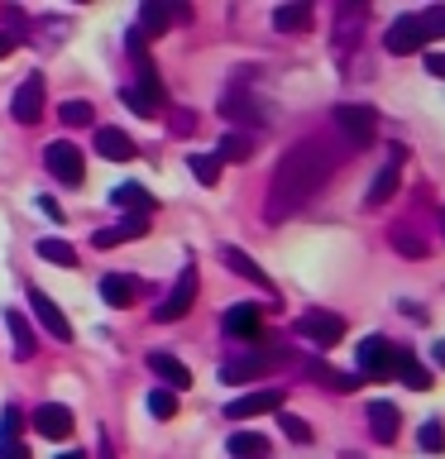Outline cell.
<instances>
[{
    "label": "cell",
    "mask_w": 445,
    "mask_h": 459,
    "mask_svg": "<svg viewBox=\"0 0 445 459\" xmlns=\"http://www.w3.org/2000/svg\"><path fill=\"white\" fill-rule=\"evenodd\" d=\"M135 292H139V287L129 278H120V273H106V278H100V297H106V307H129Z\"/></svg>",
    "instance_id": "484cf974"
},
{
    "label": "cell",
    "mask_w": 445,
    "mask_h": 459,
    "mask_svg": "<svg viewBox=\"0 0 445 459\" xmlns=\"http://www.w3.org/2000/svg\"><path fill=\"white\" fill-rule=\"evenodd\" d=\"M20 430H24V411L20 407H5V411H0V440H20Z\"/></svg>",
    "instance_id": "d6a6232c"
},
{
    "label": "cell",
    "mask_w": 445,
    "mask_h": 459,
    "mask_svg": "<svg viewBox=\"0 0 445 459\" xmlns=\"http://www.w3.org/2000/svg\"><path fill=\"white\" fill-rule=\"evenodd\" d=\"M92 244H96V249H115V244H125V230H120V225H110V230H96V235H92Z\"/></svg>",
    "instance_id": "74e56055"
},
{
    "label": "cell",
    "mask_w": 445,
    "mask_h": 459,
    "mask_svg": "<svg viewBox=\"0 0 445 459\" xmlns=\"http://www.w3.org/2000/svg\"><path fill=\"white\" fill-rule=\"evenodd\" d=\"M149 368L168 383V393H182V387H192V373H187V364H182V359H172V354H163V350L149 354Z\"/></svg>",
    "instance_id": "9a60e30c"
},
{
    "label": "cell",
    "mask_w": 445,
    "mask_h": 459,
    "mask_svg": "<svg viewBox=\"0 0 445 459\" xmlns=\"http://www.w3.org/2000/svg\"><path fill=\"white\" fill-rule=\"evenodd\" d=\"M431 354H436V364L445 368V344H436V350H431Z\"/></svg>",
    "instance_id": "ee69618b"
},
{
    "label": "cell",
    "mask_w": 445,
    "mask_h": 459,
    "mask_svg": "<svg viewBox=\"0 0 445 459\" xmlns=\"http://www.w3.org/2000/svg\"><path fill=\"white\" fill-rule=\"evenodd\" d=\"M34 254L48 258V264H57V268H77V249H72L67 239H39Z\"/></svg>",
    "instance_id": "4316f807"
},
{
    "label": "cell",
    "mask_w": 445,
    "mask_h": 459,
    "mask_svg": "<svg viewBox=\"0 0 445 459\" xmlns=\"http://www.w3.org/2000/svg\"><path fill=\"white\" fill-rule=\"evenodd\" d=\"M110 201H115L120 211H129V215H144V221H149V215H153V206H158V201L149 196V186H139V182H125V186H115V192H110Z\"/></svg>",
    "instance_id": "2e32d148"
},
{
    "label": "cell",
    "mask_w": 445,
    "mask_h": 459,
    "mask_svg": "<svg viewBox=\"0 0 445 459\" xmlns=\"http://www.w3.org/2000/svg\"><path fill=\"white\" fill-rule=\"evenodd\" d=\"M388 153H393V158H388V163H383V172H379V178H373L369 196H364L369 206H383V201L397 192V178H402V158H407V149H402V143H393V149H388Z\"/></svg>",
    "instance_id": "7c38bea8"
},
{
    "label": "cell",
    "mask_w": 445,
    "mask_h": 459,
    "mask_svg": "<svg viewBox=\"0 0 445 459\" xmlns=\"http://www.w3.org/2000/svg\"><path fill=\"white\" fill-rule=\"evenodd\" d=\"M192 307H196V268L187 264V268L178 273V282H172V292L163 297V307L153 311V321H168V325H172V321H182Z\"/></svg>",
    "instance_id": "277c9868"
},
{
    "label": "cell",
    "mask_w": 445,
    "mask_h": 459,
    "mask_svg": "<svg viewBox=\"0 0 445 459\" xmlns=\"http://www.w3.org/2000/svg\"><path fill=\"white\" fill-rule=\"evenodd\" d=\"M29 307H34V316H39V325L43 330H48V335L53 340H72V321H67V316H63V307H57V301L48 297V292H39V287H34V292H29Z\"/></svg>",
    "instance_id": "30bf717a"
},
{
    "label": "cell",
    "mask_w": 445,
    "mask_h": 459,
    "mask_svg": "<svg viewBox=\"0 0 445 459\" xmlns=\"http://www.w3.org/2000/svg\"><path fill=\"white\" fill-rule=\"evenodd\" d=\"M307 24H311V5H307V0H287V5L273 10V29H278V34H301Z\"/></svg>",
    "instance_id": "44dd1931"
},
{
    "label": "cell",
    "mask_w": 445,
    "mask_h": 459,
    "mask_svg": "<svg viewBox=\"0 0 445 459\" xmlns=\"http://www.w3.org/2000/svg\"><path fill=\"white\" fill-rule=\"evenodd\" d=\"M225 115L249 120V125H268V120H273V110L264 106V100H254L249 91H230V96H225Z\"/></svg>",
    "instance_id": "d6986e66"
},
{
    "label": "cell",
    "mask_w": 445,
    "mask_h": 459,
    "mask_svg": "<svg viewBox=\"0 0 445 459\" xmlns=\"http://www.w3.org/2000/svg\"><path fill=\"white\" fill-rule=\"evenodd\" d=\"M369 430H373V440L379 445H393L397 440V430H402V411L393 407V402H369Z\"/></svg>",
    "instance_id": "5bb4252c"
},
{
    "label": "cell",
    "mask_w": 445,
    "mask_h": 459,
    "mask_svg": "<svg viewBox=\"0 0 445 459\" xmlns=\"http://www.w3.org/2000/svg\"><path fill=\"white\" fill-rule=\"evenodd\" d=\"M230 455L235 459H268V436H258V430H235L230 436Z\"/></svg>",
    "instance_id": "cb8c5ba5"
},
{
    "label": "cell",
    "mask_w": 445,
    "mask_h": 459,
    "mask_svg": "<svg viewBox=\"0 0 445 459\" xmlns=\"http://www.w3.org/2000/svg\"><path fill=\"white\" fill-rule=\"evenodd\" d=\"M278 350H254V354H240V359H230V364L221 368V378L225 383H249V378H264V373L278 364Z\"/></svg>",
    "instance_id": "9c48e42d"
},
{
    "label": "cell",
    "mask_w": 445,
    "mask_h": 459,
    "mask_svg": "<svg viewBox=\"0 0 445 459\" xmlns=\"http://www.w3.org/2000/svg\"><path fill=\"white\" fill-rule=\"evenodd\" d=\"M283 387H254V393H244V397H235L225 407V416L230 421H249V416H264V411H278L283 407Z\"/></svg>",
    "instance_id": "52a82bcc"
},
{
    "label": "cell",
    "mask_w": 445,
    "mask_h": 459,
    "mask_svg": "<svg viewBox=\"0 0 445 459\" xmlns=\"http://www.w3.org/2000/svg\"><path fill=\"white\" fill-rule=\"evenodd\" d=\"M10 53H14V39H10V34H0V57H10Z\"/></svg>",
    "instance_id": "7bdbcfd3"
},
{
    "label": "cell",
    "mask_w": 445,
    "mask_h": 459,
    "mask_svg": "<svg viewBox=\"0 0 445 459\" xmlns=\"http://www.w3.org/2000/svg\"><path fill=\"white\" fill-rule=\"evenodd\" d=\"M120 106H129V110H135V115H144V120H153V110L144 106V100H139L135 91H129V86H120Z\"/></svg>",
    "instance_id": "f35d334b"
},
{
    "label": "cell",
    "mask_w": 445,
    "mask_h": 459,
    "mask_svg": "<svg viewBox=\"0 0 445 459\" xmlns=\"http://www.w3.org/2000/svg\"><path fill=\"white\" fill-rule=\"evenodd\" d=\"M336 129L345 134L350 149H364V143L373 139V129H379V110L373 106H350V100H345V106H336Z\"/></svg>",
    "instance_id": "7a4b0ae2"
},
{
    "label": "cell",
    "mask_w": 445,
    "mask_h": 459,
    "mask_svg": "<svg viewBox=\"0 0 445 459\" xmlns=\"http://www.w3.org/2000/svg\"><path fill=\"white\" fill-rule=\"evenodd\" d=\"M57 459H86L82 450H67V455H57Z\"/></svg>",
    "instance_id": "f6af8a7d"
},
{
    "label": "cell",
    "mask_w": 445,
    "mask_h": 459,
    "mask_svg": "<svg viewBox=\"0 0 445 459\" xmlns=\"http://www.w3.org/2000/svg\"><path fill=\"white\" fill-rule=\"evenodd\" d=\"M340 158L345 153L326 139H301L297 149H287L278 158V168H273V178H268L264 221H287V215H297L330 182V172L340 168Z\"/></svg>",
    "instance_id": "6da1fadb"
},
{
    "label": "cell",
    "mask_w": 445,
    "mask_h": 459,
    "mask_svg": "<svg viewBox=\"0 0 445 459\" xmlns=\"http://www.w3.org/2000/svg\"><path fill=\"white\" fill-rule=\"evenodd\" d=\"M149 411L158 416V421H172V416H178V393H168V387H153V393H149Z\"/></svg>",
    "instance_id": "4dcf8cb0"
},
{
    "label": "cell",
    "mask_w": 445,
    "mask_h": 459,
    "mask_svg": "<svg viewBox=\"0 0 445 459\" xmlns=\"http://www.w3.org/2000/svg\"><path fill=\"white\" fill-rule=\"evenodd\" d=\"M388 373H397V378L407 383L412 393H426V387H431V368L416 364L412 350H397V354H393V368H388Z\"/></svg>",
    "instance_id": "ac0fdd59"
},
{
    "label": "cell",
    "mask_w": 445,
    "mask_h": 459,
    "mask_svg": "<svg viewBox=\"0 0 445 459\" xmlns=\"http://www.w3.org/2000/svg\"><path fill=\"white\" fill-rule=\"evenodd\" d=\"M34 430L43 440H67L72 436V411L63 407V402H43V407L34 411Z\"/></svg>",
    "instance_id": "4fadbf2b"
},
{
    "label": "cell",
    "mask_w": 445,
    "mask_h": 459,
    "mask_svg": "<svg viewBox=\"0 0 445 459\" xmlns=\"http://www.w3.org/2000/svg\"><path fill=\"white\" fill-rule=\"evenodd\" d=\"M297 335L307 344H316V350H330V344L345 340V316H336V311H307V316H297Z\"/></svg>",
    "instance_id": "3957f363"
},
{
    "label": "cell",
    "mask_w": 445,
    "mask_h": 459,
    "mask_svg": "<svg viewBox=\"0 0 445 459\" xmlns=\"http://www.w3.org/2000/svg\"><path fill=\"white\" fill-rule=\"evenodd\" d=\"M39 206L53 215V221H63V206H57V201H48V196H39Z\"/></svg>",
    "instance_id": "b9f144b4"
},
{
    "label": "cell",
    "mask_w": 445,
    "mask_h": 459,
    "mask_svg": "<svg viewBox=\"0 0 445 459\" xmlns=\"http://www.w3.org/2000/svg\"><path fill=\"white\" fill-rule=\"evenodd\" d=\"M249 153H254V134H225L215 158H225V163H244Z\"/></svg>",
    "instance_id": "83f0119b"
},
{
    "label": "cell",
    "mask_w": 445,
    "mask_h": 459,
    "mask_svg": "<svg viewBox=\"0 0 445 459\" xmlns=\"http://www.w3.org/2000/svg\"><path fill=\"white\" fill-rule=\"evenodd\" d=\"M426 72L431 77H445V53H426Z\"/></svg>",
    "instance_id": "ab89813d"
},
{
    "label": "cell",
    "mask_w": 445,
    "mask_h": 459,
    "mask_svg": "<svg viewBox=\"0 0 445 459\" xmlns=\"http://www.w3.org/2000/svg\"><path fill=\"white\" fill-rule=\"evenodd\" d=\"M5 330H10V340H14V359H34V330H29V321L20 311H5Z\"/></svg>",
    "instance_id": "d4e9b609"
},
{
    "label": "cell",
    "mask_w": 445,
    "mask_h": 459,
    "mask_svg": "<svg viewBox=\"0 0 445 459\" xmlns=\"http://www.w3.org/2000/svg\"><path fill=\"white\" fill-rule=\"evenodd\" d=\"M57 120H63V125H86V120H92V106H86V100H63Z\"/></svg>",
    "instance_id": "e575fe53"
},
{
    "label": "cell",
    "mask_w": 445,
    "mask_h": 459,
    "mask_svg": "<svg viewBox=\"0 0 445 459\" xmlns=\"http://www.w3.org/2000/svg\"><path fill=\"white\" fill-rule=\"evenodd\" d=\"M10 115H14L20 125H34L39 115H43V77H39V72H29V77L20 82V91H14Z\"/></svg>",
    "instance_id": "8fae6325"
},
{
    "label": "cell",
    "mask_w": 445,
    "mask_h": 459,
    "mask_svg": "<svg viewBox=\"0 0 445 459\" xmlns=\"http://www.w3.org/2000/svg\"><path fill=\"white\" fill-rule=\"evenodd\" d=\"M311 378H321L326 387H336V393H354V373H336V368H326V364H311Z\"/></svg>",
    "instance_id": "f546056e"
},
{
    "label": "cell",
    "mask_w": 445,
    "mask_h": 459,
    "mask_svg": "<svg viewBox=\"0 0 445 459\" xmlns=\"http://www.w3.org/2000/svg\"><path fill=\"white\" fill-rule=\"evenodd\" d=\"M221 258H225V268H235V273H240L244 282H254V287H264V292H273V278H268V273L254 264L249 254H240V249H230V244H225V249H221Z\"/></svg>",
    "instance_id": "7402d4cb"
},
{
    "label": "cell",
    "mask_w": 445,
    "mask_h": 459,
    "mask_svg": "<svg viewBox=\"0 0 445 459\" xmlns=\"http://www.w3.org/2000/svg\"><path fill=\"white\" fill-rule=\"evenodd\" d=\"M225 335H240V340H254L258 335V307H249V301H240V307L225 311Z\"/></svg>",
    "instance_id": "603a6c76"
},
{
    "label": "cell",
    "mask_w": 445,
    "mask_h": 459,
    "mask_svg": "<svg viewBox=\"0 0 445 459\" xmlns=\"http://www.w3.org/2000/svg\"><path fill=\"white\" fill-rule=\"evenodd\" d=\"M0 459H29V450L20 440H10V445H0Z\"/></svg>",
    "instance_id": "60d3db41"
},
{
    "label": "cell",
    "mask_w": 445,
    "mask_h": 459,
    "mask_svg": "<svg viewBox=\"0 0 445 459\" xmlns=\"http://www.w3.org/2000/svg\"><path fill=\"white\" fill-rule=\"evenodd\" d=\"M172 20H178V10H168L163 0H144V5H139V24H135V29H139L144 39H149V34H158V39H163Z\"/></svg>",
    "instance_id": "ffe728a7"
},
{
    "label": "cell",
    "mask_w": 445,
    "mask_h": 459,
    "mask_svg": "<svg viewBox=\"0 0 445 459\" xmlns=\"http://www.w3.org/2000/svg\"><path fill=\"white\" fill-rule=\"evenodd\" d=\"M422 450H445V430H441V421H426V426H422Z\"/></svg>",
    "instance_id": "d590c367"
},
{
    "label": "cell",
    "mask_w": 445,
    "mask_h": 459,
    "mask_svg": "<svg viewBox=\"0 0 445 459\" xmlns=\"http://www.w3.org/2000/svg\"><path fill=\"white\" fill-rule=\"evenodd\" d=\"M441 225H445V215H441Z\"/></svg>",
    "instance_id": "bcb514c9"
},
{
    "label": "cell",
    "mask_w": 445,
    "mask_h": 459,
    "mask_svg": "<svg viewBox=\"0 0 445 459\" xmlns=\"http://www.w3.org/2000/svg\"><path fill=\"white\" fill-rule=\"evenodd\" d=\"M393 340H383V335H369L364 344H359L354 350V364H359V373H364V378H383L388 368H393Z\"/></svg>",
    "instance_id": "ba28073f"
},
{
    "label": "cell",
    "mask_w": 445,
    "mask_h": 459,
    "mask_svg": "<svg viewBox=\"0 0 445 459\" xmlns=\"http://www.w3.org/2000/svg\"><path fill=\"white\" fill-rule=\"evenodd\" d=\"M278 426H283V436H287V440H297V445H307V440H311V426L301 421V416H292V411H283V416H278Z\"/></svg>",
    "instance_id": "836d02e7"
},
{
    "label": "cell",
    "mask_w": 445,
    "mask_h": 459,
    "mask_svg": "<svg viewBox=\"0 0 445 459\" xmlns=\"http://www.w3.org/2000/svg\"><path fill=\"white\" fill-rule=\"evenodd\" d=\"M393 249L402 258H426V239L412 235V230H393Z\"/></svg>",
    "instance_id": "1f68e13d"
},
{
    "label": "cell",
    "mask_w": 445,
    "mask_h": 459,
    "mask_svg": "<svg viewBox=\"0 0 445 459\" xmlns=\"http://www.w3.org/2000/svg\"><path fill=\"white\" fill-rule=\"evenodd\" d=\"M187 168H192V178H201L206 186L221 182V158H215V153H192V158H187Z\"/></svg>",
    "instance_id": "f1b7e54d"
},
{
    "label": "cell",
    "mask_w": 445,
    "mask_h": 459,
    "mask_svg": "<svg viewBox=\"0 0 445 459\" xmlns=\"http://www.w3.org/2000/svg\"><path fill=\"white\" fill-rule=\"evenodd\" d=\"M96 153L100 158H110V163H129L135 158V139L125 134V129H96Z\"/></svg>",
    "instance_id": "e0dca14e"
},
{
    "label": "cell",
    "mask_w": 445,
    "mask_h": 459,
    "mask_svg": "<svg viewBox=\"0 0 445 459\" xmlns=\"http://www.w3.org/2000/svg\"><path fill=\"white\" fill-rule=\"evenodd\" d=\"M43 163H48V172L57 182H67V186H77L86 178V163H82V153L72 149L67 139H53L48 149H43Z\"/></svg>",
    "instance_id": "5b68a950"
},
{
    "label": "cell",
    "mask_w": 445,
    "mask_h": 459,
    "mask_svg": "<svg viewBox=\"0 0 445 459\" xmlns=\"http://www.w3.org/2000/svg\"><path fill=\"white\" fill-rule=\"evenodd\" d=\"M422 43H426L422 14H402V20H393V24H388V34H383V48H388V53H397V57L422 53Z\"/></svg>",
    "instance_id": "8992f818"
},
{
    "label": "cell",
    "mask_w": 445,
    "mask_h": 459,
    "mask_svg": "<svg viewBox=\"0 0 445 459\" xmlns=\"http://www.w3.org/2000/svg\"><path fill=\"white\" fill-rule=\"evenodd\" d=\"M422 29H426V39H431V34H445V5H431V10L422 14Z\"/></svg>",
    "instance_id": "8d00e7d4"
}]
</instances>
